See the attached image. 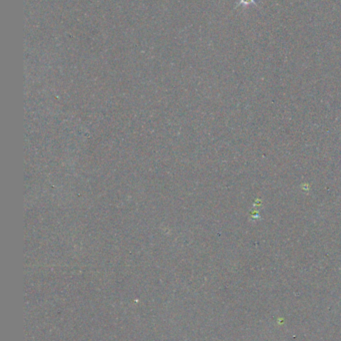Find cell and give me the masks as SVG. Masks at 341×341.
Masks as SVG:
<instances>
[{
	"label": "cell",
	"instance_id": "cell-1",
	"mask_svg": "<svg viewBox=\"0 0 341 341\" xmlns=\"http://www.w3.org/2000/svg\"><path fill=\"white\" fill-rule=\"evenodd\" d=\"M249 7V6H257V0H239L237 4V7Z\"/></svg>",
	"mask_w": 341,
	"mask_h": 341
}]
</instances>
